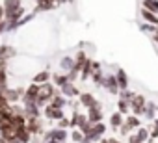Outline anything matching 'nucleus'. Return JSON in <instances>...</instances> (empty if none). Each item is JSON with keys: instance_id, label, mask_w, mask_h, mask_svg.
<instances>
[{"instance_id": "1a4fd4ad", "label": "nucleus", "mask_w": 158, "mask_h": 143, "mask_svg": "<svg viewBox=\"0 0 158 143\" xmlns=\"http://www.w3.org/2000/svg\"><path fill=\"white\" fill-rule=\"evenodd\" d=\"M112 123H114V125H119V123H121V117H119V115L115 113V115L112 117Z\"/></svg>"}, {"instance_id": "6e6552de", "label": "nucleus", "mask_w": 158, "mask_h": 143, "mask_svg": "<svg viewBox=\"0 0 158 143\" xmlns=\"http://www.w3.org/2000/svg\"><path fill=\"white\" fill-rule=\"evenodd\" d=\"M47 78H48V75H47V73H41L39 76H35V82H43V80H47Z\"/></svg>"}, {"instance_id": "423d86ee", "label": "nucleus", "mask_w": 158, "mask_h": 143, "mask_svg": "<svg viewBox=\"0 0 158 143\" xmlns=\"http://www.w3.org/2000/svg\"><path fill=\"white\" fill-rule=\"evenodd\" d=\"M143 17H145V19H147L149 22H152V24H158V19H156L154 15H151L149 11H143Z\"/></svg>"}, {"instance_id": "39448f33", "label": "nucleus", "mask_w": 158, "mask_h": 143, "mask_svg": "<svg viewBox=\"0 0 158 143\" xmlns=\"http://www.w3.org/2000/svg\"><path fill=\"white\" fill-rule=\"evenodd\" d=\"M141 108H143V99H141V97H136V100H134V110L139 113Z\"/></svg>"}, {"instance_id": "9d476101", "label": "nucleus", "mask_w": 158, "mask_h": 143, "mask_svg": "<svg viewBox=\"0 0 158 143\" xmlns=\"http://www.w3.org/2000/svg\"><path fill=\"white\" fill-rule=\"evenodd\" d=\"M154 39H156V41H158V34H156V37H154Z\"/></svg>"}, {"instance_id": "0eeeda50", "label": "nucleus", "mask_w": 158, "mask_h": 143, "mask_svg": "<svg viewBox=\"0 0 158 143\" xmlns=\"http://www.w3.org/2000/svg\"><path fill=\"white\" fill-rule=\"evenodd\" d=\"M80 100H82V102H84L86 106H93V97H91V95H84V97H82Z\"/></svg>"}, {"instance_id": "f03ea898", "label": "nucleus", "mask_w": 158, "mask_h": 143, "mask_svg": "<svg viewBox=\"0 0 158 143\" xmlns=\"http://www.w3.org/2000/svg\"><path fill=\"white\" fill-rule=\"evenodd\" d=\"M37 2V6L41 8V10H50L54 4H56V0H35Z\"/></svg>"}, {"instance_id": "7ed1b4c3", "label": "nucleus", "mask_w": 158, "mask_h": 143, "mask_svg": "<svg viewBox=\"0 0 158 143\" xmlns=\"http://www.w3.org/2000/svg\"><path fill=\"white\" fill-rule=\"evenodd\" d=\"M145 8H149L151 11H158V0H145Z\"/></svg>"}, {"instance_id": "f257e3e1", "label": "nucleus", "mask_w": 158, "mask_h": 143, "mask_svg": "<svg viewBox=\"0 0 158 143\" xmlns=\"http://www.w3.org/2000/svg\"><path fill=\"white\" fill-rule=\"evenodd\" d=\"M37 95H39V99H41V100H47V99L52 95V86H50V84H45V86L37 91Z\"/></svg>"}, {"instance_id": "20e7f679", "label": "nucleus", "mask_w": 158, "mask_h": 143, "mask_svg": "<svg viewBox=\"0 0 158 143\" xmlns=\"http://www.w3.org/2000/svg\"><path fill=\"white\" fill-rule=\"evenodd\" d=\"M47 115H48V117H61V112L50 106V108H47Z\"/></svg>"}]
</instances>
